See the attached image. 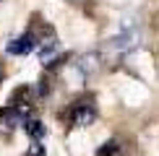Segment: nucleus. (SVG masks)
I'll return each instance as SVG.
<instances>
[{
  "instance_id": "1",
  "label": "nucleus",
  "mask_w": 159,
  "mask_h": 156,
  "mask_svg": "<svg viewBox=\"0 0 159 156\" xmlns=\"http://www.w3.org/2000/svg\"><path fill=\"white\" fill-rule=\"evenodd\" d=\"M141 39H143L141 24H138L136 18H123V21L117 24V31L107 39L104 50H107L112 57H125L133 50L141 47Z\"/></svg>"
},
{
  "instance_id": "3",
  "label": "nucleus",
  "mask_w": 159,
  "mask_h": 156,
  "mask_svg": "<svg viewBox=\"0 0 159 156\" xmlns=\"http://www.w3.org/2000/svg\"><path fill=\"white\" fill-rule=\"evenodd\" d=\"M37 47V37H34V31H24L21 37H16V39H11L8 42V55H29V52H34Z\"/></svg>"
},
{
  "instance_id": "2",
  "label": "nucleus",
  "mask_w": 159,
  "mask_h": 156,
  "mask_svg": "<svg viewBox=\"0 0 159 156\" xmlns=\"http://www.w3.org/2000/svg\"><path fill=\"white\" fill-rule=\"evenodd\" d=\"M97 120V107L91 99H78L70 107V125L73 128H86Z\"/></svg>"
},
{
  "instance_id": "7",
  "label": "nucleus",
  "mask_w": 159,
  "mask_h": 156,
  "mask_svg": "<svg viewBox=\"0 0 159 156\" xmlns=\"http://www.w3.org/2000/svg\"><path fill=\"white\" fill-rule=\"evenodd\" d=\"M117 151H120V143L117 141H107L102 148H97V156H115Z\"/></svg>"
},
{
  "instance_id": "5",
  "label": "nucleus",
  "mask_w": 159,
  "mask_h": 156,
  "mask_svg": "<svg viewBox=\"0 0 159 156\" xmlns=\"http://www.w3.org/2000/svg\"><path fill=\"white\" fill-rule=\"evenodd\" d=\"M24 130H26V135H29L31 141H42L44 138V122L39 120V117H26Z\"/></svg>"
},
{
  "instance_id": "6",
  "label": "nucleus",
  "mask_w": 159,
  "mask_h": 156,
  "mask_svg": "<svg viewBox=\"0 0 159 156\" xmlns=\"http://www.w3.org/2000/svg\"><path fill=\"white\" fill-rule=\"evenodd\" d=\"M76 68L81 70L84 76H91L94 70H99V55H97V52H89V55H81V57H78V63H76Z\"/></svg>"
},
{
  "instance_id": "9",
  "label": "nucleus",
  "mask_w": 159,
  "mask_h": 156,
  "mask_svg": "<svg viewBox=\"0 0 159 156\" xmlns=\"http://www.w3.org/2000/svg\"><path fill=\"white\" fill-rule=\"evenodd\" d=\"M0 81H3V68H0Z\"/></svg>"
},
{
  "instance_id": "8",
  "label": "nucleus",
  "mask_w": 159,
  "mask_h": 156,
  "mask_svg": "<svg viewBox=\"0 0 159 156\" xmlns=\"http://www.w3.org/2000/svg\"><path fill=\"white\" fill-rule=\"evenodd\" d=\"M24 156H44V146H42L39 141H34V143L29 146V151H26Z\"/></svg>"
},
{
  "instance_id": "4",
  "label": "nucleus",
  "mask_w": 159,
  "mask_h": 156,
  "mask_svg": "<svg viewBox=\"0 0 159 156\" xmlns=\"http://www.w3.org/2000/svg\"><path fill=\"white\" fill-rule=\"evenodd\" d=\"M24 109L16 107V104H8V107L0 109V125H3V130H16L24 125Z\"/></svg>"
}]
</instances>
